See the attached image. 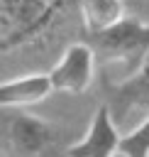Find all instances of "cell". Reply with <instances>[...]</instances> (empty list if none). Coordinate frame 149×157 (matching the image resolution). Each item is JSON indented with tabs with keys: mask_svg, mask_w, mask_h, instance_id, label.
Instances as JSON below:
<instances>
[{
	"mask_svg": "<svg viewBox=\"0 0 149 157\" xmlns=\"http://www.w3.org/2000/svg\"><path fill=\"white\" fill-rule=\"evenodd\" d=\"M68 145L66 130L56 123L24 108H2L5 157H68Z\"/></svg>",
	"mask_w": 149,
	"mask_h": 157,
	"instance_id": "obj_1",
	"label": "cell"
},
{
	"mask_svg": "<svg viewBox=\"0 0 149 157\" xmlns=\"http://www.w3.org/2000/svg\"><path fill=\"white\" fill-rule=\"evenodd\" d=\"M98 61L103 64V76L120 81L132 76L149 56V22L137 17H125L107 32L90 37Z\"/></svg>",
	"mask_w": 149,
	"mask_h": 157,
	"instance_id": "obj_2",
	"label": "cell"
},
{
	"mask_svg": "<svg viewBox=\"0 0 149 157\" xmlns=\"http://www.w3.org/2000/svg\"><path fill=\"white\" fill-rule=\"evenodd\" d=\"M103 103L107 105L115 125L125 132L134 128L132 120L137 115L144 120L149 115V56L127 78L112 81L103 76Z\"/></svg>",
	"mask_w": 149,
	"mask_h": 157,
	"instance_id": "obj_3",
	"label": "cell"
},
{
	"mask_svg": "<svg viewBox=\"0 0 149 157\" xmlns=\"http://www.w3.org/2000/svg\"><path fill=\"white\" fill-rule=\"evenodd\" d=\"M61 10V0H0V47L7 52L34 39Z\"/></svg>",
	"mask_w": 149,
	"mask_h": 157,
	"instance_id": "obj_4",
	"label": "cell"
},
{
	"mask_svg": "<svg viewBox=\"0 0 149 157\" xmlns=\"http://www.w3.org/2000/svg\"><path fill=\"white\" fill-rule=\"evenodd\" d=\"M95 49L88 42H73L66 47V52L61 54V59L54 64V69L49 71L54 91L61 93H85L95 78Z\"/></svg>",
	"mask_w": 149,
	"mask_h": 157,
	"instance_id": "obj_5",
	"label": "cell"
},
{
	"mask_svg": "<svg viewBox=\"0 0 149 157\" xmlns=\"http://www.w3.org/2000/svg\"><path fill=\"white\" fill-rule=\"evenodd\" d=\"M122 130L115 125L105 103H100L90 118L85 135L68 145V157H120Z\"/></svg>",
	"mask_w": 149,
	"mask_h": 157,
	"instance_id": "obj_6",
	"label": "cell"
},
{
	"mask_svg": "<svg viewBox=\"0 0 149 157\" xmlns=\"http://www.w3.org/2000/svg\"><path fill=\"white\" fill-rule=\"evenodd\" d=\"M54 91L49 74H27L17 78H7L0 86V105L2 108H27L49 98Z\"/></svg>",
	"mask_w": 149,
	"mask_h": 157,
	"instance_id": "obj_7",
	"label": "cell"
},
{
	"mask_svg": "<svg viewBox=\"0 0 149 157\" xmlns=\"http://www.w3.org/2000/svg\"><path fill=\"white\" fill-rule=\"evenodd\" d=\"M78 15L88 37L107 32L110 27L127 17L125 0H78Z\"/></svg>",
	"mask_w": 149,
	"mask_h": 157,
	"instance_id": "obj_8",
	"label": "cell"
},
{
	"mask_svg": "<svg viewBox=\"0 0 149 157\" xmlns=\"http://www.w3.org/2000/svg\"><path fill=\"white\" fill-rule=\"evenodd\" d=\"M120 157H149V115L139 120L129 132H122Z\"/></svg>",
	"mask_w": 149,
	"mask_h": 157,
	"instance_id": "obj_9",
	"label": "cell"
}]
</instances>
